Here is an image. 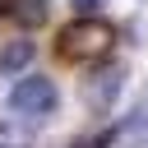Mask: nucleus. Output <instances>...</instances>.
Masks as SVG:
<instances>
[{"instance_id":"nucleus-5","label":"nucleus","mask_w":148,"mask_h":148,"mask_svg":"<svg viewBox=\"0 0 148 148\" xmlns=\"http://www.w3.org/2000/svg\"><path fill=\"white\" fill-rule=\"evenodd\" d=\"M5 14L23 28V32H37L46 18H51V9H46V0H5Z\"/></svg>"},{"instance_id":"nucleus-6","label":"nucleus","mask_w":148,"mask_h":148,"mask_svg":"<svg viewBox=\"0 0 148 148\" xmlns=\"http://www.w3.org/2000/svg\"><path fill=\"white\" fill-rule=\"evenodd\" d=\"M32 56H37V46H32L28 37L5 42V46H0V74H23V69L32 65Z\"/></svg>"},{"instance_id":"nucleus-3","label":"nucleus","mask_w":148,"mask_h":148,"mask_svg":"<svg viewBox=\"0 0 148 148\" xmlns=\"http://www.w3.org/2000/svg\"><path fill=\"white\" fill-rule=\"evenodd\" d=\"M120 88H125V65H102V69H92L83 79V102L92 111H111V102L120 97Z\"/></svg>"},{"instance_id":"nucleus-8","label":"nucleus","mask_w":148,"mask_h":148,"mask_svg":"<svg viewBox=\"0 0 148 148\" xmlns=\"http://www.w3.org/2000/svg\"><path fill=\"white\" fill-rule=\"evenodd\" d=\"M74 5H83V9H97V5H102V0H74Z\"/></svg>"},{"instance_id":"nucleus-4","label":"nucleus","mask_w":148,"mask_h":148,"mask_svg":"<svg viewBox=\"0 0 148 148\" xmlns=\"http://www.w3.org/2000/svg\"><path fill=\"white\" fill-rule=\"evenodd\" d=\"M143 143H148V111H134L106 134V148H143Z\"/></svg>"},{"instance_id":"nucleus-1","label":"nucleus","mask_w":148,"mask_h":148,"mask_svg":"<svg viewBox=\"0 0 148 148\" xmlns=\"http://www.w3.org/2000/svg\"><path fill=\"white\" fill-rule=\"evenodd\" d=\"M111 42H116V28L106 18H97V14H88V18H74V23L60 28L56 56L60 60H74V65H92V60H102L111 51Z\"/></svg>"},{"instance_id":"nucleus-9","label":"nucleus","mask_w":148,"mask_h":148,"mask_svg":"<svg viewBox=\"0 0 148 148\" xmlns=\"http://www.w3.org/2000/svg\"><path fill=\"white\" fill-rule=\"evenodd\" d=\"M0 148H23V143H5V139H0Z\"/></svg>"},{"instance_id":"nucleus-7","label":"nucleus","mask_w":148,"mask_h":148,"mask_svg":"<svg viewBox=\"0 0 148 148\" xmlns=\"http://www.w3.org/2000/svg\"><path fill=\"white\" fill-rule=\"evenodd\" d=\"M74 148H106V134H83L74 139Z\"/></svg>"},{"instance_id":"nucleus-2","label":"nucleus","mask_w":148,"mask_h":148,"mask_svg":"<svg viewBox=\"0 0 148 148\" xmlns=\"http://www.w3.org/2000/svg\"><path fill=\"white\" fill-rule=\"evenodd\" d=\"M56 102H60V92H56V83L42 79V74H23V79L14 83V92H9V111H14V116H28L32 125L46 120V116L56 111Z\"/></svg>"},{"instance_id":"nucleus-10","label":"nucleus","mask_w":148,"mask_h":148,"mask_svg":"<svg viewBox=\"0 0 148 148\" xmlns=\"http://www.w3.org/2000/svg\"><path fill=\"white\" fill-rule=\"evenodd\" d=\"M0 18H5V0H0Z\"/></svg>"}]
</instances>
